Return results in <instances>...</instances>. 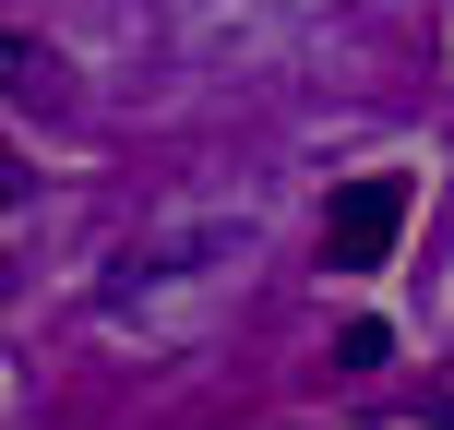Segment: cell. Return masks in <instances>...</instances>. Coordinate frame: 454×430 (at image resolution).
<instances>
[{
  "label": "cell",
  "mask_w": 454,
  "mask_h": 430,
  "mask_svg": "<svg viewBox=\"0 0 454 430\" xmlns=\"http://www.w3.org/2000/svg\"><path fill=\"white\" fill-rule=\"evenodd\" d=\"M395 227H407V180H395V168H371V180H347L335 204H323V263H335V275L395 263Z\"/></svg>",
  "instance_id": "6da1fadb"
},
{
  "label": "cell",
  "mask_w": 454,
  "mask_h": 430,
  "mask_svg": "<svg viewBox=\"0 0 454 430\" xmlns=\"http://www.w3.org/2000/svg\"><path fill=\"white\" fill-rule=\"evenodd\" d=\"M383 359H395L383 323H347V335H335V371H383Z\"/></svg>",
  "instance_id": "7a4b0ae2"
}]
</instances>
